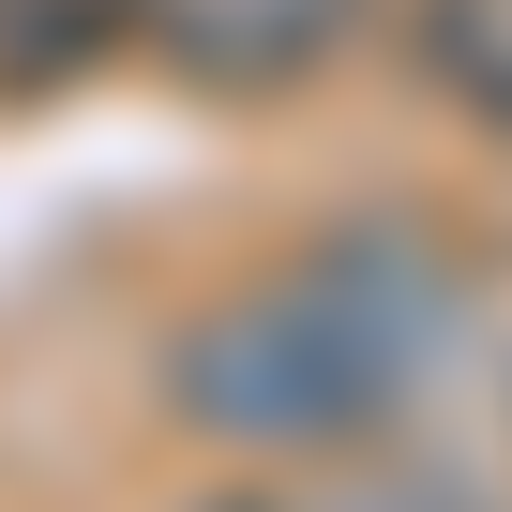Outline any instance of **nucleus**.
Instances as JSON below:
<instances>
[{
	"label": "nucleus",
	"mask_w": 512,
	"mask_h": 512,
	"mask_svg": "<svg viewBox=\"0 0 512 512\" xmlns=\"http://www.w3.org/2000/svg\"><path fill=\"white\" fill-rule=\"evenodd\" d=\"M437 332H452V287L407 241H317L302 272L181 317L166 407L196 437H241V452H332V437H377L422 392Z\"/></svg>",
	"instance_id": "obj_1"
},
{
	"label": "nucleus",
	"mask_w": 512,
	"mask_h": 512,
	"mask_svg": "<svg viewBox=\"0 0 512 512\" xmlns=\"http://www.w3.org/2000/svg\"><path fill=\"white\" fill-rule=\"evenodd\" d=\"M121 31H136L181 91L272 106V91H302V76L362 31V0H121Z\"/></svg>",
	"instance_id": "obj_2"
},
{
	"label": "nucleus",
	"mask_w": 512,
	"mask_h": 512,
	"mask_svg": "<svg viewBox=\"0 0 512 512\" xmlns=\"http://www.w3.org/2000/svg\"><path fill=\"white\" fill-rule=\"evenodd\" d=\"M407 61H422L437 106L512 136V0H407Z\"/></svg>",
	"instance_id": "obj_3"
},
{
	"label": "nucleus",
	"mask_w": 512,
	"mask_h": 512,
	"mask_svg": "<svg viewBox=\"0 0 512 512\" xmlns=\"http://www.w3.org/2000/svg\"><path fill=\"white\" fill-rule=\"evenodd\" d=\"M91 46H121V0H0V91H46Z\"/></svg>",
	"instance_id": "obj_4"
},
{
	"label": "nucleus",
	"mask_w": 512,
	"mask_h": 512,
	"mask_svg": "<svg viewBox=\"0 0 512 512\" xmlns=\"http://www.w3.org/2000/svg\"><path fill=\"white\" fill-rule=\"evenodd\" d=\"M211 512H272V497H211Z\"/></svg>",
	"instance_id": "obj_5"
}]
</instances>
